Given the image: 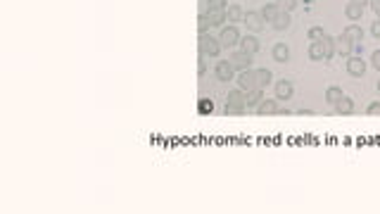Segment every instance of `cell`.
I'll return each mask as SVG.
<instances>
[{"instance_id": "cell-41", "label": "cell", "mask_w": 380, "mask_h": 214, "mask_svg": "<svg viewBox=\"0 0 380 214\" xmlns=\"http://www.w3.org/2000/svg\"><path fill=\"white\" fill-rule=\"evenodd\" d=\"M378 91H380V79H378Z\"/></svg>"}, {"instance_id": "cell-26", "label": "cell", "mask_w": 380, "mask_h": 214, "mask_svg": "<svg viewBox=\"0 0 380 214\" xmlns=\"http://www.w3.org/2000/svg\"><path fill=\"white\" fill-rule=\"evenodd\" d=\"M321 45H323L326 60H330V57L335 55V38H333V36H323V38H321Z\"/></svg>"}, {"instance_id": "cell-11", "label": "cell", "mask_w": 380, "mask_h": 214, "mask_svg": "<svg viewBox=\"0 0 380 214\" xmlns=\"http://www.w3.org/2000/svg\"><path fill=\"white\" fill-rule=\"evenodd\" d=\"M276 112H278V100H261L257 105V114H261V117H269Z\"/></svg>"}, {"instance_id": "cell-6", "label": "cell", "mask_w": 380, "mask_h": 214, "mask_svg": "<svg viewBox=\"0 0 380 214\" xmlns=\"http://www.w3.org/2000/svg\"><path fill=\"white\" fill-rule=\"evenodd\" d=\"M243 22L247 24V29H250V31H254V34H257V31H261V29H264V24H266V19L261 17V12H254V10H250V12L245 14Z\"/></svg>"}, {"instance_id": "cell-12", "label": "cell", "mask_w": 380, "mask_h": 214, "mask_svg": "<svg viewBox=\"0 0 380 214\" xmlns=\"http://www.w3.org/2000/svg\"><path fill=\"white\" fill-rule=\"evenodd\" d=\"M226 103H233V105H245V107H247V91H243V88L228 91V95H226Z\"/></svg>"}, {"instance_id": "cell-17", "label": "cell", "mask_w": 380, "mask_h": 214, "mask_svg": "<svg viewBox=\"0 0 380 214\" xmlns=\"http://www.w3.org/2000/svg\"><path fill=\"white\" fill-rule=\"evenodd\" d=\"M342 98H345V93H342V88H338V86H330V88L326 91V103H328V105L335 107Z\"/></svg>"}, {"instance_id": "cell-15", "label": "cell", "mask_w": 380, "mask_h": 214, "mask_svg": "<svg viewBox=\"0 0 380 214\" xmlns=\"http://www.w3.org/2000/svg\"><path fill=\"white\" fill-rule=\"evenodd\" d=\"M345 17H347V19H352V22H356V19H361V17H364V7H361V5H356V2H347V5H345Z\"/></svg>"}, {"instance_id": "cell-8", "label": "cell", "mask_w": 380, "mask_h": 214, "mask_svg": "<svg viewBox=\"0 0 380 214\" xmlns=\"http://www.w3.org/2000/svg\"><path fill=\"white\" fill-rule=\"evenodd\" d=\"M335 53L342 57H349L354 53V43L347 36H335Z\"/></svg>"}, {"instance_id": "cell-25", "label": "cell", "mask_w": 380, "mask_h": 214, "mask_svg": "<svg viewBox=\"0 0 380 214\" xmlns=\"http://www.w3.org/2000/svg\"><path fill=\"white\" fill-rule=\"evenodd\" d=\"M214 112V100L212 98H200L197 103V114H212Z\"/></svg>"}, {"instance_id": "cell-16", "label": "cell", "mask_w": 380, "mask_h": 214, "mask_svg": "<svg viewBox=\"0 0 380 214\" xmlns=\"http://www.w3.org/2000/svg\"><path fill=\"white\" fill-rule=\"evenodd\" d=\"M342 36H347L352 43H361V38H364V29L356 27V24H349V27L342 31Z\"/></svg>"}, {"instance_id": "cell-2", "label": "cell", "mask_w": 380, "mask_h": 214, "mask_svg": "<svg viewBox=\"0 0 380 214\" xmlns=\"http://www.w3.org/2000/svg\"><path fill=\"white\" fill-rule=\"evenodd\" d=\"M219 43H221V48H233V45H238V43H240V31H238L235 27L221 29V34H219Z\"/></svg>"}, {"instance_id": "cell-5", "label": "cell", "mask_w": 380, "mask_h": 214, "mask_svg": "<svg viewBox=\"0 0 380 214\" xmlns=\"http://www.w3.org/2000/svg\"><path fill=\"white\" fill-rule=\"evenodd\" d=\"M214 74H217L219 81H231V79H235V67H233L228 60H221V62H217Z\"/></svg>"}, {"instance_id": "cell-34", "label": "cell", "mask_w": 380, "mask_h": 214, "mask_svg": "<svg viewBox=\"0 0 380 214\" xmlns=\"http://www.w3.org/2000/svg\"><path fill=\"white\" fill-rule=\"evenodd\" d=\"M371 34H373V38H380V19H376L371 24Z\"/></svg>"}, {"instance_id": "cell-9", "label": "cell", "mask_w": 380, "mask_h": 214, "mask_svg": "<svg viewBox=\"0 0 380 214\" xmlns=\"http://www.w3.org/2000/svg\"><path fill=\"white\" fill-rule=\"evenodd\" d=\"M347 71H349L352 76H364L366 62H364L361 57H352V55H349V60H347Z\"/></svg>"}, {"instance_id": "cell-40", "label": "cell", "mask_w": 380, "mask_h": 214, "mask_svg": "<svg viewBox=\"0 0 380 214\" xmlns=\"http://www.w3.org/2000/svg\"><path fill=\"white\" fill-rule=\"evenodd\" d=\"M302 2H304V5H312L314 0H302Z\"/></svg>"}, {"instance_id": "cell-1", "label": "cell", "mask_w": 380, "mask_h": 214, "mask_svg": "<svg viewBox=\"0 0 380 214\" xmlns=\"http://www.w3.org/2000/svg\"><path fill=\"white\" fill-rule=\"evenodd\" d=\"M197 48H200V55H204V57H217V55L221 53V43H219V38H212V36H207V34H200Z\"/></svg>"}, {"instance_id": "cell-27", "label": "cell", "mask_w": 380, "mask_h": 214, "mask_svg": "<svg viewBox=\"0 0 380 214\" xmlns=\"http://www.w3.org/2000/svg\"><path fill=\"white\" fill-rule=\"evenodd\" d=\"M223 114H228V117H240V114H245V105H233V103H226V107H223Z\"/></svg>"}, {"instance_id": "cell-10", "label": "cell", "mask_w": 380, "mask_h": 214, "mask_svg": "<svg viewBox=\"0 0 380 214\" xmlns=\"http://www.w3.org/2000/svg\"><path fill=\"white\" fill-rule=\"evenodd\" d=\"M271 57L276 62H287V60H290V48H287L285 43H276L273 50H271Z\"/></svg>"}, {"instance_id": "cell-24", "label": "cell", "mask_w": 380, "mask_h": 214, "mask_svg": "<svg viewBox=\"0 0 380 214\" xmlns=\"http://www.w3.org/2000/svg\"><path fill=\"white\" fill-rule=\"evenodd\" d=\"M254 71H257V86L259 88H266V86H269V83H271V71H269V69H254Z\"/></svg>"}, {"instance_id": "cell-36", "label": "cell", "mask_w": 380, "mask_h": 214, "mask_svg": "<svg viewBox=\"0 0 380 214\" xmlns=\"http://www.w3.org/2000/svg\"><path fill=\"white\" fill-rule=\"evenodd\" d=\"M368 5L373 7V12H376V17H378V19H380V0H371Z\"/></svg>"}, {"instance_id": "cell-18", "label": "cell", "mask_w": 380, "mask_h": 214, "mask_svg": "<svg viewBox=\"0 0 380 214\" xmlns=\"http://www.w3.org/2000/svg\"><path fill=\"white\" fill-rule=\"evenodd\" d=\"M259 12H261V17H264V19L273 22V19L278 17V12H281V7H278V2H266V5H264Z\"/></svg>"}, {"instance_id": "cell-13", "label": "cell", "mask_w": 380, "mask_h": 214, "mask_svg": "<svg viewBox=\"0 0 380 214\" xmlns=\"http://www.w3.org/2000/svg\"><path fill=\"white\" fill-rule=\"evenodd\" d=\"M240 50H243V53H250V55L259 53V40L254 38V36H245V38H240Z\"/></svg>"}, {"instance_id": "cell-4", "label": "cell", "mask_w": 380, "mask_h": 214, "mask_svg": "<svg viewBox=\"0 0 380 214\" xmlns=\"http://www.w3.org/2000/svg\"><path fill=\"white\" fill-rule=\"evenodd\" d=\"M252 55L250 53H243V50H238V53H233L231 57H228V62H231L233 67H235V71H245V69H252Z\"/></svg>"}, {"instance_id": "cell-21", "label": "cell", "mask_w": 380, "mask_h": 214, "mask_svg": "<svg viewBox=\"0 0 380 214\" xmlns=\"http://www.w3.org/2000/svg\"><path fill=\"white\" fill-rule=\"evenodd\" d=\"M207 17H209L212 27H221L226 22V10H207Z\"/></svg>"}, {"instance_id": "cell-20", "label": "cell", "mask_w": 380, "mask_h": 214, "mask_svg": "<svg viewBox=\"0 0 380 214\" xmlns=\"http://www.w3.org/2000/svg\"><path fill=\"white\" fill-rule=\"evenodd\" d=\"M226 19L228 22H243L245 19V12L240 5H231V7H226Z\"/></svg>"}, {"instance_id": "cell-33", "label": "cell", "mask_w": 380, "mask_h": 214, "mask_svg": "<svg viewBox=\"0 0 380 214\" xmlns=\"http://www.w3.org/2000/svg\"><path fill=\"white\" fill-rule=\"evenodd\" d=\"M204 71H207V62H204V55H200V57H197V74L202 76Z\"/></svg>"}, {"instance_id": "cell-3", "label": "cell", "mask_w": 380, "mask_h": 214, "mask_svg": "<svg viewBox=\"0 0 380 214\" xmlns=\"http://www.w3.org/2000/svg\"><path fill=\"white\" fill-rule=\"evenodd\" d=\"M235 79H238V86H240L243 91H247V93L254 91V88H259L257 86V71H254V69H245V71H240Z\"/></svg>"}, {"instance_id": "cell-31", "label": "cell", "mask_w": 380, "mask_h": 214, "mask_svg": "<svg viewBox=\"0 0 380 214\" xmlns=\"http://www.w3.org/2000/svg\"><path fill=\"white\" fill-rule=\"evenodd\" d=\"M207 10H226V0H207Z\"/></svg>"}, {"instance_id": "cell-32", "label": "cell", "mask_w": 380, "mask_h": 214, "mask_svg": "<svg viewBox=\"0 0 380 214\" xmlns=\"http://www.w3.org/2000/svg\"><path fill=\"white\" fill-rule=\"evenodd\" d=\"M366 114H371V117H380V103H371L366 109Z\"/></svg>"}, {"instance_id": "cell-39", "label": "cell", "mask_w": 380, "mask_h": 214, "mask_svg": "<svg viewBox=\"0 0 380 214\" xmlns=\"http://www.w3.org/2000/svg\"><path fill=\"white\" fill-rule=\"evenodd\" d=\"M349 2H356V5H361V7H366L371 0H349Z\"/></svg>"}, {"instance_id": "cell-22", "label": "cell", "mask_w": 380, "mask_h": 214, "mask_svg": "<svg viewBox=\"0 0 380 214\" xmlns=\"http://www.w3.org/2000/svg\"><path fill=\"white\" fill-rule=\"evenodd\" d=\"M335 112H338V114H352V112H354L352 98H347V95H345V98L340 100L338 105H335Z\"/></svg>"}, {"instance_id": "cell-35", "label": "cell", "mask_w": 380, "mask_h": 214, "mask_svg": "<svg viewBox=\"0 0 380 214\" xmlns=\"http://www.w3.org/2000/svg\"><path fill=\"white\" fill-rule=\"evenodd\" d=\"M371 65L380 71V50H376V53H373V57H371Z\"/></svg>"}, {"instance_id": "cell-30", "label": "cell", "mask_w": 380, "mask_h": 214, "mask_svg": "<svg viewBox=\"0 0 380 214\" xmlns=\"http://www.w3.org/2000/svg\"><path fill=\"white\" fill-rule=\"evenodd\" d=\"M276 2H278V7H281V10L290 12V10H295V7H297L299 0H276Z\"/></svg>"}, {"instance_id": "cell-23", "label": "cell", "mask_w": 380, "mask_h": 214, "mask_svg": "<svg viewBox=\"0 0 380 214\" xmlns=\"http://www.w3.org/2000/svg\"><path fill=\"white\" fill-rule=\"evenodd\" d=\"M264 100V88H254L247 93V107H257Z\"/></svg>"}, {"instance_id": "cell-14", "label": "cell", "mask_w": 380, "mask_h": 214, "mask_svg": "<svg viewBox=\"0 0 380 214\" xmlns=\"http://www.w3.org/2000/svg\"><path fill=\"white\" fill-rule=\"evenodd\" d=\"M290 22H292V17H290V12H285V10H281V12H278V17L273 19L271 24H273V29H276V31H285V29L290 27Z\"/></svg>"}, {"instance_id": "cell-19", "label": "cell", "mask_w": 380, "mask_h": 214, "mask_svg": "<svg viewBox=\"0 0 380 214\" xmlns=\"http://www.w3.org/2000/svg\"><path fill=\"white\" fill-rule=\"evenodd\" d=\"M309 60L314 62H321V60H326V53H323V45H321V40H316L309 45Z\"/></svg>"}, {"instance_id": "cell-7", "label": "cell", "mask_w": 380, "mask_h": 214, "mask_svg": "<svg viewBox=\"0 0 380 214\" xmlns=\"http://www.w3.org/2000/svg\"><path fill=\"white\" fill-rule=\"evenodd\" d=\"M295 98V88H292V83L290 81H278L276 83V100H283V103H287V100H292Z\"/></svg>"}, {"instance_id": "cell-37", "label": "cell", "mask_w": 380, "mask_h": 214, "mask_svg": "<svg viewBox=\"0 0 380 214\" xmlns=\"http://www.w3.org/2000/svg\"><path fill=\"white\" fill-rule=\"evenodd\" d=\"M295 114H299V117H312L314 112H312V109H307V107H299V109L295 112Z\"/></svg>"}, {"instance_id": "cell-38", "label": "cell", "mask_w": 380, "mask_h": 214, "mask_svg": "<svg viewBox=\"0 0 380 214\" xmlns=\"http://www.w3.org/2000/svg\"><path fill=\"white\" fill-rule=\"evenodd\" d=\"M276 114H281V117H287V114H295V112H290L287 107H281V105H278V112H276Z\"/></svg>"}, {"instance_id": "cell-29", "label": "cell", "mask_w": 380, "mask_h": 214, "mask_svg": "<svg viewBox=\"0 0 380 214\" xmlns=\"http://www.w3.org/2000/svg\"><path fill=\"white\" fill-rule=\"evenodd\" d=\"M323 36H326V34H323V29H321V27H312L309 31H307V38H312V43L321 40Z\"/></svg>"}, {"instance_id": "cell-28", "label": "cell", "mask_w": 380, "mask_h": 214, "mask_svg": "<svg viewBox=\"0 0 380 214\" xmlns=\"http://www.w3.org/2000/svg\"><path fill=\"white\" fill-rule=\"evenodd\" d=\"M209 27H212V22H209L207 12L200 14V17H197V31H200V34H207V29H209Z\"/></svg>"}]
</instances>
